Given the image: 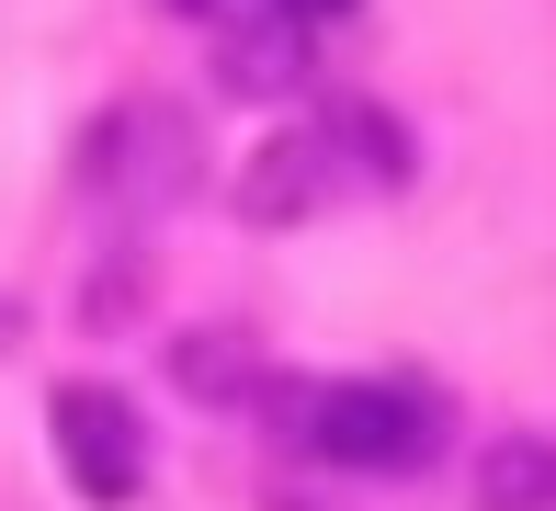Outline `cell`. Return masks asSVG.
Instances as JSON below:
<instances>
[{
    "label": "cell",
    "mask_w": 556,
    "mask_h": 511,
    "mask_svg": "<svg viewBox=\"0 0 556 511\" xmlns=\"http://www.w3.org/2000/svg\"><path fill=\"white\" fill-rule=\"evenodd\" d=\"M285 421L318 466H352V477H409L443 454V387H420V375H341V387L295 398Z\"/></svg>",
    "instance_id": "cell-1"
},
{
    "label": "cell",
    "mask_w": 556,
    "mask_h": 511,
    "mask_svg": "<svg viewBox=\"0 0 556 511\" xmlns=\"http://www.w3.org/2000/svg\"><path fill=\"white\" fill-rule=\"evenodd\" d=\"M273 12H295V23H330V12H352V0H273Z\"/></svg>",
    "instance_id": "cell-8"
},
{
    "label": "cell",
    "mask_w": 556,
    "mask_h": 511,
    "mask_svg": "<svg viewBox=\"0 0 556 511\" xmlns=\"http://www.w3.org/2000/svg\"><path fill=\"white\" fill-rule=\"evenodd\" d=\"M46 432H58V466H68V489H80L91 511H125V500L148 489V421H137L125 387L68 375V387L46 398Z\"/></svg>",
    "instance_id": "cell-2"
},
{
    "label": "cell",
    "mask_w": 556,
    "mask_h": 511,
    "mask_svg": "<svg viewBox=\"0 0 556 511\" xmlns=\"http://www.w3.org/2000/svg\"><path fill=\"white\" fill-rule=\"evenodd\" d=\"M170 12H193V23H227V0H170Z\"/></svg>",
    "instance_id": "cell-9"
},
{
    "label": "cell",
    "mask_w": 556,
    "mask_h": 511,
    "mask_svg": "<svg viewBox=\"0 0 556 511\" xmlns=\"http://www.w3.org/2000/svg\"><path fill=\"white\" fill-rule=\"evenodd\" d=\"M477 511H545V444L511 432V444L477 466Z\"/></svg>",
    "instance_id": "cell-7"
},
{
    "label": "cell",
    "mask_w": 556,
    "mask_h": 511,
    "mask_svg": "<svg viewBox=\"0 0 556 511\" xmlns=\"http://www.w3.org/2000/svg\"><path fill=\"white\" fill-rule=\"evenodd\" d=\"M330 183H341V160L318 148V125H285V137L239 171V216H250V227H295V216H318V194H330Z\"/></svg>",
    "instance_id": "cell-3"
},
{
    "label": "cell",
    "mask_w": 556,
    "mask_h": 511,
    "mask_svg": "<svg viewBox=\"0 0 556 511\" xmlns=\"http://www.w3.org/2000/svg\"><path fill=\"white\" fill-rule=\"evenodd\" d=\"M170 364H182V387L205 398V409H216V398L239 409V398H250V364H262V352H250L239 329H216V341H182V352H170Z\"/></svg>",
    "instance_id": "cell-6"
},
{
    "label": "cell",
    "mask_w": 556,
    "mask_h": 511,
    "mask_svg": "<svg viewBox=\"0 0 556 511\" xmlns=\"http://www.w3.org/2000/svg\"><path fill=\"white\" fill-rule=\"evenodd\" d=\"M318 148H330L341 171H364V183H409V171H420L409 125H397L387 102H330V114H318Z\"/></svg>",
    "instance_id": "cell-4"
},
{
    "label": "cell",
    "mask_w": 556,
    "mask_h": 511,
    "mask_svg": "<svg viewBox=\"0 0 556 511\" xmlns=\"http://www.w3.org/2000/svg\"><path fill=\"white\" fill-rule=\"evenodd\" d=\"M227 35V80L239 91H285L295 68H307V23L295 12H262V23H216Z\"/></svg>",
    "instance_id": "cell-5"
}]
</instances>
